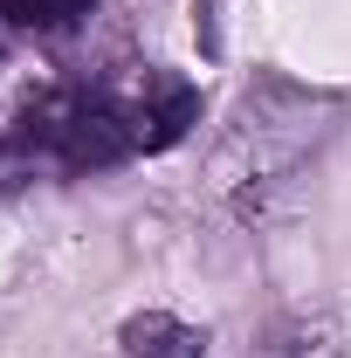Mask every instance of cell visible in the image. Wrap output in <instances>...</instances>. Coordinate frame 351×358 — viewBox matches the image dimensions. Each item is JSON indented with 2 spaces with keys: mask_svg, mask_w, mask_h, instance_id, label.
<instances>
[{
  "mask_svg": "<svg viewBox=\"0 0 351 358\" xmlns=\"http://www.w3.org/2000/svg\"><path fill=\"white\" fill-rule=\"evenodd\" d=\"M96 90H103L110 117L124 124L131 152H173L200 124V90L166 62H124V69L96 76Z\"/></svg>",
  "mask_w": 351,
  "mask_h": 358,
  "instance_id": "cell-3",
  "label": "cell"
},
{
  "mask_svg": "<svg viewBox=\"0 0 351 358\" xmlns=\"http://www.w3.org/2000/svg\"><path fill=\"white\" fill-rule=\"evenodd\" d=\"M96 0H0V21L7 35H28V42H69L83 35Z\"/></svg>",
  "mask_w": 351,
  "mask_h": 358,
  "instance_id": "cell-5",
  "label": "cell"
},
{
  "mask_svg": "<svg viewBox=\"0 0 351 358\" xmlns=\"http://www.w3.org/2000/svg\"><path fill=\"white\" fill-rule=\"evenodd\" d=\"M331 117H338V103H331V96L296 90V83H282V76H262V83L241 96L234 124H227V138H220L214 186L241 207V214H255L268 193H275V186H289V173H296L310 152L324 145Z\"/></svg>",
  "mask_w": 351,
  "mask_h": 358,
  "instance_id": "cell-1",
  "label": "cell"
},
{
  "mask_svg": "<svg viewBox=\"0 0 351 358\" xmlns=\"http://www.w3.org/2000/svg\"><path fill=\"white\" fill-rule=\"evenodd\" d=\"M117 358H207V331L173 310H138L117 331Z\"/></svg>",
  "mask_w": 351,
  "mask_h": 358,
  "instance_id": "cell-4",
  "label": "cell"
},
{
  "mask_svg": "<svg viewBox=\"0 0 351 358\" xmlns=\"http://www.w3.org/2000/svg\"><path fill=\"white\" fill-rule=\"evenodd\" d=\"M21 179H35V152L21 131V110H0V186H21Z\"/></svg>",
  "mask_w": 351,
  "mask_h": 358,
  "instance_id": "cell-7",
  "label": "cell"
},
{
  "mask_svg": "<svg viewBox=\"0 0 351 358\" xmlns=\"http://www.w3.org/2000/svg\"><path fill=\"white\" fill-rule=\"evenodd\" d=\"M248 358H338V338H331V324H317V317H289V324H275Z\"/></svg>",
  "mask_w": 351,
  "mask_h": 358,
  "instance_id": "cell-6",
  "label": "cell"
},
{
  "mask_svg": "<svg viewBox=\"0 0 351 358\" xmlns=\"http://www.w3.org/2000/svg\"><path fill=\"white\" fill-rule=\"evenodd\" d=\"M21 131L35 152V173L83 179V173H110V166L138 159L96 83H42L21 103Z\"/></svg>",
  "mask_w": 351,
  "mask_h": 358,
  "instance_id": "cell-2",
  "label": "cell"
}]
</instances>
